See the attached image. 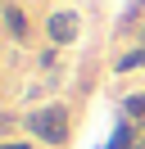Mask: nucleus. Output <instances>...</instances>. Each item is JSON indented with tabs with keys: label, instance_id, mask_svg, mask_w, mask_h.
Here are the masks:
<instances>
[{
	"label": "nucleus",
	"instance_id": "nucleus-1",
	"mask_svg": "<svg viewBox=\"0 0 145 149\" xmlns=\"http://www.w3.org/2000/svg\"><path fill=\"white\" fill-rule=\"evenodd\" d=\"M32 136L45 145H63L68 140V109L63 104H45L41 113H32Z\"/></svg>",
	"mask_w": 145,
	"mask_h": 149
},
{
	"label": "nucleus",
	"instance_id": "nucleus-5",
	"mask_svg": "<svg viewBox=\"0 0 145 149\" xmlns=\"http://www.w3.org/2000/svg\"><path fill=\"white\" fill-rule=\"evenodd\" d=\"M127 113H132V118H145V95H132V100H127Z\"/></svg>",
	"mask_w": 145,
	"mask_h": 149
},
{
	"label": "nucleus",
	"instance_id": "nucleus-2",
	"mask_svg": "<svg viewBox=\"0 0 145 149\" xmlns=\"http://www.w3.org/2000/svg\"><path fill=\"white\" fill-rule=\"evenodd\" d=\"M45 27H50V41H54V45H68V41L77 36V18H72V14H50Z\"/></svg>",
	"mask_w": 145,
	"mask_h": 149
},
{
	"label": "nucleus",
	"instance_id": "nucleus-6",
	"mask_svg": "<svg viewBox=\"0 0 145 149\" xmlns=\"http://www.w3.org/2000/svg\"><path fill=\"white\" fill-rule=\"evenodd\" d=\"M136 149H145V127H136V140H132Z\"/></svg>",
	"mask_w": 145,
	"mask_h": 149
},
{
	"label": "nucleus",
	"instance_id": "nucleus-3",
	"mask_svg": "<svg viewBox=\"0 0 145 149\" xmlns=\"http://www.w3.org/2000/svg\"><path fill=\"white\" fill-rule=\"evenodd\" d=\"M5 23H9V36H18V41L27 36V18L18 14V5H9V9H5Z\"/></svg>",
	"mask_w": 145,
	"mask_h": 149
},
{
	"label": "nucleus",
	"instance_id": "nucleus-7",
	"mask_svg": "<svg viewBox=\"0 0 145 149\" xmlns=\"http://www.w3.org/2000/svg\"><path fill=\"white\" fill-rule=\"evenodd\" d=\"M5 149H27V145H5Z\"/></svg>",
	"mask_w": 145,
	"mask_h": 149
},
{
	"label": "nucleus",
	"instance_id": "nucleus-4",
	"mask_svg": "<svg viewBox=\"0 0 145 149\" xmlns=\"http://www.w3.org/2000/svg\"><path fill=\"white\" fill-rule=\"evenodd\" d=\"M136 68H145V45H141V50H132V54H122V59H118V72H136Z\"/></svg>",
	"mask_w": 145,
	"mask_h": 149
}]
</instances>
